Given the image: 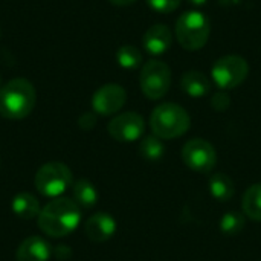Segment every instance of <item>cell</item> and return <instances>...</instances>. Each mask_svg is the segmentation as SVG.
<instances>
[{"instance_id": "cell-1", "label": "cell", "mask_w": 261, "mask_h": 261, "mask_svg": "<svg viewBox=\"0 0 261 261\" xmlns=\"http://www.w3.org/2000/svg\"><path fill=\"white\" fill-rule=\"evenodd\" d=\"M37 222L43 234L61 239L72 234L80 226L81 211L72 199L57 197L41 208Z\"/></svg>"}, {"instance_id": "cell-2", "label": "cell", "mask_w": 261, "mask_h": 261, "mask_svg": "<svg viewBox=\"0 0 261 261\" xmlns=\"http://www.w3.org/2000/svg\"><path fill=\"white\" fill-rule=\"evenodd\" d=\"M37 102V92L26 78H14L0 87V115L18 121L31 115Z\"/></svg>"}, {"instance_id": "cell-3", "label": "cell", "mask_w": 261, "mask_h": 261, "mask_svg": "<svg viewBox=\"0 0 261 261\" xmlns=\"http://www.w3.org/2000/svg\"><path fill=\"white\" fill-rule=\"evenodd\" d=\"M191 125L188 112L174 102H164L154 107L150 115V127L161 139H176L184 136Z\"/></svg>"}, {"instance_id": "cell-4", "label": "cell", "mask_w": 261, "mask_h": 261, "mask_svg": "<svg viewBox=\"0 0 261 261\" xmlns=\"http://www.w3.org/2000/svg\"><path fill=\"white\" fill-rule=\"evenodd\" d=\"M176 40L185 50H199L202 49L211 34L210 18L196 9L184 12L176 21Z\"/></svg>"}, {"instance_id": "cell-5", "label": "cell", "mask_w": 261, "mask_h": 261, "mask_svg": "<svg viewBox=\"0 0 261 261\" xmlns=\"http://www.w3.org/2000/svg\"><path fill=\"white\" fill-rule=\"evenodd\" d=\"M73 176L70 168L63 162H47L38 168L34 177L35 190L50 199L61 197L72 185Z\"/></svg>"}, {"instance_id": "cell-6", "label": "cell", "mask_w": 261, "mask_h": 261, "mask_svg": "<svg viewBox=\"0 0 261 261\" xmlns=\"http://www.w3.org/2000/svg\"><path fill=\"white\" fill-rule=\"evenodd\" d=\"M249 75V64L240 55L220 57L211 69L214 84L220 90H231L239 87Z\"/></svg>"}, {"instance_id": "cell-7", "label": "cell", "mask_w": 261, "mask_h": 261, "mask_svg": "<svg viewBox=\"0 0 261 261\" xmlns=\"http://www.w3.org/2000/svg\"><path fill=\"white\" fill-rule=\"evenodd\" d=\"M139 86L148 99H161L167 95L171 86V69L165 61L150 60L139 73Z\"/></svg>"}, {"instance_id": "cell-8", "label": "cell", "mask_w": 261, "mask_h": 261, "mask_svg": "<svg viewBox=\"0 0 261 261\" xmlns=\"http://www.w3.org/2000/svg\"><path fill=\"white\" fill-rule=\"evenodd\" d=\"M184 162L197 173H210L217 162L216 148L205 139L194 138L188 141L182 148Z\"/></svg>"}, {"instance_id": "cell-9", "label": "cell", "mask_w": 261, "mask_h": 261, "mask_svg": "<svg viewBox=\"0 0 261 261\" xmlns=\"http://www.w3.org/2000/svg\"><path fill=\"white\" fill-rule=\"evenodd\" d=\"M109 135L118 142H135L138 141L145 130L144 118L135 112H125L116 115L109 122Z\"/></svg>"}, {"instance_id": "cell-10", "label": "cell", "mask_w": 261, "mask_h": 261, "mask_svg": "<svg viewBox=\"0 0 261 261\" xmlns=\"http://www.w3.org/2000/svg\"><path fill=\"white\" fill-rule=\"evenodd\" d=\"M127 101V92L119 84H104L92 96V109L101 116L118 113Z\"/></svg>"}, {"instance_id": "cell-11", "label": "cell", "mask_w": 261, "mask_h": 261, "mask_svg": "<svg viewBox=\"0 0 261 261\" xmlns=\"http://www.w3.org/2000/svg\"><path fill=\"white\" fill-rule=\"evenodd\" d=\"M84 232L90 242L95 243L107 242L116 232V220L107 213H96L86 220Z\"/></svg>"}, {"instance_id": "cell-12", "label": "cell", "mask_w": 261, "mask_h": 261, "mask_svg": "<svg viewBox=\"0 0 261 261\" xmlns=\"http://www.w3.org/2000/svg\"><path fill=\"white\" fill-rule=\"evenodd\" d=\"M173 44V32L167 24L158 23L147 29L142 38V46L150 55H162Z\"/></svg>"}, {"instance_id": "cell-13", "label": "cell", "mask_w": 261, "mask_h": 261, "mask_svg": "<svg viewBox=\"0 0 261 261\" xmlns=\"http://www.w3.org/2000/svg\"><path fill=\"white\" fill-rule=\"evenodd\" d=\"M52 255L50 245L38 236H29L24 239L15 252L17 261H49Z\"/></svg>"}, {"instance_id": "cell-14", "label": "cell", "mask_w": 261, "mask_h": 261, "mask_svg": "<svg viewBox=\"0 0 261 261\" xmlns=\"http://www.w3.org/2000/svg\"><path fill=\"white\" fill-rule=\"evenodd\" d=\"M182 90L191 98H203L211 92L210 78L199 70H188L182 75L180 80Z\"/></svg>"}, {"instance_id": "cell-15", "label": "cell", "mask_w": 261, "mask_h": 261, "mask_svg": "<svg viewBox=\"0 0 261 261\" xmlns=\"http://www.w3.org/2000/svg\"><path fill=\"white\" fill-rule=\"evenodd\" d=\"M11 210L17 217L23 220H32L38 217L41 211L38 200L31 193H18L17 196H14L11 202Z\"/></svg>"}, {"instance_id": "cell-16", "label": "cell", "mask_w": 261, "mask_h": 261, "mask_svg": "<svg viewBox=\"0 0 261 261\" xmlns=\"http://www.w3.org/2000/svg\"><path fill=\"white\" fill-rule=\"evenodd\" d=\"M73 202L80 208H93L98 202V191L95 185L86 179H80L72 187Z\"/></svg>"}, {"instance_id": "cell-17", "label": "cell", "mask_w": 261, "mask_h": 261, "mask_svg": "<svg viewBox=\"0 0 261 261\" xmlns=\"http://www.w3.org/2000/svg\"><path fill=\"white\" fill-rule=\"evenodd\" d=\"M208 187H210L211 196L219 202H229L236 193L232 180L226 174H222V173L211 176L208 180Z\"/></svg>"}, {"instance_id": "cell-18", "label": "cell", "mask_w": 261, "mask_h": 261, "mask_svg": "<svg viewBox=\"0 0 261 261\" xmlns=\"http://www.w3.org/2000/svg\"><path fill=\"white\" fill-rule=\"evenodd\" d=\"M242 208L245 216L255 222H261V184H255L245 191Z\"/></svg>"}, {"instance_id": "cell-19", "label": "cell", "mask_w": 261, "mask_h": 261, "mask_svg": "<svg viewBox=\"0 0 261 261\" xmlns=\"http://www.w3.org/2000/svg\"><path fill=\"white\" fill-rule=\"evenodd\" d=\"M165 153V145L161 138L150 135L139 142V154L147 161H159Z\"/></svg>"}, {"instance_id": "cell-20", "label": "cell", "mask_w": 261, "mask_h": 261, "mask_svg": "<svg viewBox=\"0 0 261 261\" xmlns=\"http://www.w3.org/2000/svg\"><path fill=\"white\" fill-rule=\"evenodd\" d=\"M116 61L122 69H138L142 63V54L136 46L124 44L116 50Z\"/></svg>"}, {"instance_id": "cell-21", "label": "cell", "mask_w": 261, "mask_h": 261, "mask_svg": "<svg viewBox=\"0 0 261 261\" xmlns=\"http://www.w3.org/2000/svg\"><path fill=\"white\" fill-rule=\"evenodd\" d=\"M246 219L242 213L237 211H228L222 219H220V231L225 236H237L242 232V229L245 228Z\"/></svg>"}, {"instance_id": "cell-22", "label": "cell", "mask_w": 261, "mask_h": 261, "mask_svg": "<svg viewBox=\"0 0 261 261\" xmlns=\"http://www.w3.org/2000/svg\"><path fill=\"white\" fill-rule=\"evenodd\" d=\"M182 0H147L148 6L159 14H170L180 6Z\"/></svg>"}, {"instance_id": "cell-23", "label": "cell", "mask_w": 261, "mask_h": 261, "mask_svg": "<svg viewBox=\"0 0 261 261\" xmlns=\"http://www.w3.org/2000/svg\"><path fill=\"white\" fill-rule=\"evenodd\" d=\"M211 106H213V109L217 110V112H225V110H228L229 106H231V98H229L228 92H226V90L216 92V93L213 95V98H211Z\"/></svg>"}, {"instance_id": "cell-24", "label": "cell", "mask_w": 261, "mask_h": 261, "mask_svg": "<svg viewBox=\"0 0 261 261\" xmlns=\"http://www.w3.org/2000/svg\"><path fill=\"white\" fill-rule=\"evenodd\" d=\"M78 125L83 128V130H92L95 125H96V116L93 113H83L78 119Z\"/></svg>"}, {"instance_id": "cell-25", "label": "cell", "mask_w": 261, "mask_h": 261, "mask_svg": "<svg viewBox=\"0 0 261 261\" xmlns=\"http://www.w3.org/2000/svg\"><path fill=\"white\" fill-rule=\"evenodd\" d=\"M72 255V251L67 246H58L55 248V257L60 260H67Z\"/></svg>"}, {"instance_id": "cell-26", "label": "cell", "mask_w": 261, "mask_h": 261, "mask_svg": "<svg viewBox=\"0 0 261 261\" xmlns=\"http://www.w3.org/2000/svg\"><path fill=\"white\" fill-rule=\"evenodd\" d=\"M109 2L115 6H128V5L135 3L136 0H109Z\"/></svg>"}, {"instance_id": "cell-27", "label": "cell", "mask_w": 261, "mask_h": 261, "mask_svg": "<svg viewBox=\"0 0 261 261\" xmlns=\"http://www.w3.org/2000/svg\"><path fill=\"white\" fill-rule=\"evenodd\" d=\"M191 5H194V6H202V5H205L208 0H188Z\"/></svg>"}, {"instance_id": "cell-28", "label": "cell", "mask_w": 261, "mask_h": 261, "mask_svg": "<svg viewBox=\"0 0 261 261\" xmlns=\"http://www.w3.org/2000/svg\"><path fill=\"white\" fill-rule=\"evenodd\" d=\"M0 83H2V78H0ZM0 87H2V86H0Z\"/></svg>"}]
</instances>
